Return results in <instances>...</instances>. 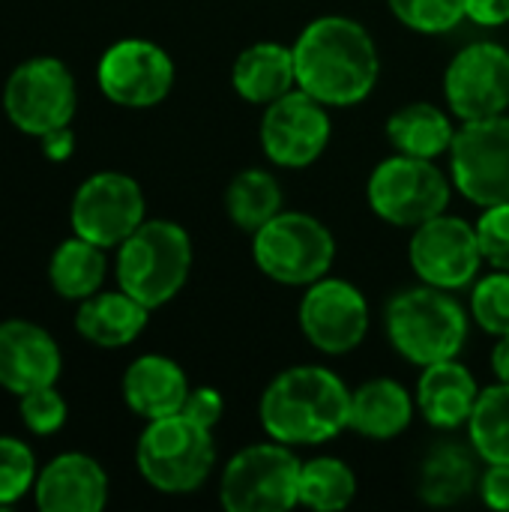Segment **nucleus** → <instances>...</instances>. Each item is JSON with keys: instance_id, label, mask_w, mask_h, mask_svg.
<instances>
[{"instance_id": "obj_1", "label": "nucleus", "mask_w": 509, "mask_h": 512, "mask_svg": "<svg viewBox=\"0 0 509 512\" xmlns=\"http://www.w3.org/2000/svg\"><path fill=\"white\" fill-rule=\"evenodd\" d=\"M297 87L324 105L348 108L363 102L381 75L369 30L345 15H324L306 24L294 42Z\"/></svg>"}, {"instance_id": "obj_2", "label": "nucleus", "mask_w": 509, "mask_h": 512, "mask_svg": "<svg viewBox=\"0 0 509 512\" xmlns=\"http://www.w3.org/2000/svg\"><path fill=\"white\" fill-rule=\"evenodd\" d=\"M351 393L324 366H294L279 372L258 405L267 438L279 444H324L348 429Z\"/></svg>"}, {"instance_id": "obj_3", "label": "nucleus", "mask_w": 509, "mask_h": 512, "mask_svg": "<svg viewBox=\"0 0 509 512\" xmlns=\"http://www.w3.org/2000/svg\"><path fill=\"white\" fill-rule=\"evenodd\" d=\"M387 336L414 366L453 360L468 339V315L450 291L435 285L405 288L387 306Z\"/></svg>"}, {"instance_id": "obj_4", "label": "nucleus", "mask_w": 509, "mask_h": 512, "mask_svg": "<svg viewBox=\"0 0 509 512\" xmlns=\"http://www.w3.org/2000/svg\"><path fill=\"white\" fill-rule=\"evenodd\" d=\"M192 267L189 234L168 219L141 222L117 252V282L147 309H159L180 294Z\"/></svg>"}, {"instance_id": "obj_5", "label": "nucleus", "mask_w": 509, "mask_h": 512, "mask_svg": "<svg viewBox=\"0 0 509 512\" xmlns=\"http://www.w3.org/2000/svg\"><path fill=\"white\" fill-rule=\"evenodd\" d=\"M135 462L141 477L162 495H189L207 483L216 465L213 429L183 414L147 420Z\"/></svg>"}, {"instance_id": "obj_6", "label": "nucleus", "mask_w": 509, "mask_h": 512, "mask_svg": "<svg viewBox=\"0 0 509 512\" xmlns=\"http://www.w3.org/2000/svg\"><path fill=\"white\" fill-rule=\"evenodd\" d=\"M258 270L279 285H312L336 261V240L324 222L309 213H276L252 234Z\"/></svg>"}, {"instance_id": "obj_7", "label": "nucleus", "mask_w": 509, "mask_h": 512, "mask_svg": "<svg viewBox=\"0 0 509 512\" xmlns=\"http://www.w3.org/2000/svg\"><path fill=\"white\" fill-rule=\"evenodd\" d=\"M300 459L288 444H252L222 471L219 501L228 512H285L300 504Z\"/></svg>"}, {"instance_id": "obj_8", "label": "nucleus", "mask_w": 509, "mask_h": 512, "mask_svg": "<svg viewBox=\"0 0 509 512\" xmlns=\"http://www.w3.org/2000/svg\"><path fill=\"white\" fill-rule=\"evenodd\" d=\"M366 195L384 222L396 228H417L447 210L450 183L432 159L399 153L372 171Z\"/></svg>"}, {"instance_id": "obj_9", "label": "nucleus", "mask_w": 509, "mask_h": 512, "mask_svg": "<svg viewBox=\"0 0 509 512\" xmlns=\"http://www.w3.org/2000/svg\"><path fill=\"white\" fill-rule=\"evenodd\" d=\"M456 189L480 207L509 201V117L465 120L450 144Z\"/></svg>"}, {"instance_id": "obj_10", "label": "nucleus", "mask_w": 509, "mask_h": 512, "mask_svg": "<svg viewBox=\"0 0 509 512\" xmlns=\"http://www.w3.org/2000/svg\"><path fill=\"white\" fill-rule=\"evenodd\" d=\"M75 102L72 72L54 57H33L21 63L3 87L6 117L15 129L36 138L69 126Z\"/></svg>"}, {"instance_id": "obj_11", "label": "nucleus", "mask_w": 509, "mask_h": 512, "mask_svg": "<svg viewBox=\"0 0 509 512\" xmlns=\"http://www.w3.org/2000/svg\"><path fill=\"white\" fill-rule=\"evenodd\" d=\"M144 222V192L120 171H99L72 198V231L102 249L120 246Z\"/></svg>"}, {"instance_id": "obj_12", "label": "nucleus", "mask_w": 509, "mask_h": 512, "mask_svg": "<svg viewBox=\"0 0 509 512\" xmlns=\"http://www.w3.org/2000/svg\"><path fill=\"white\" fill-rule=\"evenodd\" d=\"M330 144L327 105L306 90H288L267 105L261 117V147L279 168H306Z\"/></svg>"}, {"instance_id": "obj_13", "label": "nucleus", "mask_w": 509, "mask_h": 512, "mask_svg": "<svg viewBox=\"0 0 509 512\" xmlns=\"http://www.w3.org/2000/svg\"><path fill=\"white\" fill-rule=\"evenodd\" d=\"M408 255L420 282L444 291L471 285L483 264L477 228L447 213L414 228Z\"/></svg>"}, {"instance_id": "obj_14", "label": "nucleus", "mask_w": 509, "mask_h": 512, "mask_svg": "<svg viewBox=\"0 0 509 512\" xmlns=\"http://www.w3.org/2000/svg\"><path fill=\"white\" fill-rule=\"evenodd\" d=\"M444 96L459 120H486L509 105V51L498 42L462 48L444 72Z\"/></svg>"}, {"instance_id": "obj_15", "label": "nucleus", "mask_w": 509, "mask_h": 512, "mask_svg": "<svg viewBox=\"0 0 509 512\" xmlns=\"http://www.w3.org/2000/svg\"><path fill=\"white\" fill-rule=\"evenodd\" d=\"M300 330L324 354H351L369 330L366 297L345 279H318L300 300Z\"/></svg>"}, {"instance_id": "obj_16", "label": "nucleus", "mask_w": 509, "mask_h": 512, "mask_svg": "<svg viewBox=\"0 0 509 512\" xmlns=\"http://www.w3.org/2000/svg\"><path fill=\"white\" fill-rule=\"evenodd\" d=\"M96 78L111 102L123 108H153L174 87V63L147 39H123L102 54Z\"/></svg>"}, {"instance_id": "obj_17", "label": "nucleus", "mask_w": 509, "mask_h": 512, "mask_svg": "<svg viewBox=\"0 0 509 512\" xmlns=\"http://www.w3.org/2000/svg\"><path fill=\"white\" fill-rule=\"evenodd\" d=\"M60 378V348L36 324L12 318L0 324V387L21 396Z\"/></svg>"}, {"instance_id": "obj_18", "label": "nucleus", "mask_w": 509, "mask_h": 512, "mask_svg": "<svg viewBox=\"0 0 509 512\" xmlns=\"http://www.w3.org/2000/svg\"><path fill=\"white\" fill-rule=\"evenodd\" d=\"M33 495L45 512H99L108 501V477L96 459L63 453L42 468Z\"/></svg>"}, {"instance_id": "obj_19", "label": "nucleus", "mask_w": 509, "mask_h": 512, "mask_svg": "<svg viewBox=\"0 0 509 512\" xmlns=\"http://www.w3.org/2000/svg\"><path fill=\"white\" fill-rule=\"evenodd\" d=\"M480 399V387L474 375L453 360H441L432 366H423L420 384H417V408L435 429H459L471 420L474 405Z\"/></svg>"}, {"instance_id": "obj_20", "label": "nucleus", "mask_w": 509, "mask_h": 512, "mask_svg": "<svg viewBox=\"0 0 509 512\" xmlns=\"http://www.w3.org/2000/svg\"><path fill=\"white\" fill-rule=\"evenodd\" d=\"M189 390L192 387L183 369L159 354L138 357L123 375V399L144 420H162L180 414Z\"/></svg>"}, {"instance_id": "obj_21", "label": "nucleus", "mask_w": 509, "mask_h": 512, "mask_svg": "<svg viewBox=\"0 0 509 512\" xmlns=\"http://www.w3.org/2000/svg\"><path fill=\"white\" fill-rule=\"evenodd\" d=\"M414 420V399L411 393L393 378L366 381L351 393L348 429L372 441L399 438Z\"/></svg>"}, {"instance_id": "obj_22", "label": "nucleus", "mask_w": 509, "mask_h": 512, "mask_svg": "<svg viewBox=\"0 0 509 512\" xmlns=\"http://www.w3.org/2000/svg\"><path fill=\"white\" fill-rule=\"evenodd\" d=\"M231 84L237 96L252 105H270L297 84L294 48L279 42H255L237 54L231 69Z\"/></svg>"}, {"instance_id": "obj_23", "label": "nucleus", "mask_w": 509, "mask_h": 512, "mask_svg": "<svg viewBox=\"0 0 509 512\" xmlns=\"http://www.w3.org/2000/svg\"><path fill=\"white\" fill-rule=\"evenodd\" d=\"M147 315L150 309L120 288L81 300L75 327L96 348H123L141 336V330L147 327Z\"/></svg>"}, {"instance_id": "obj_24", "label": "nucleus", "mask_w": 509, "mask_h": 512, "mask_svg": "<svg viewBox=\"0 0 509 512\" xmlns=\"http://www.w3.org/2000/svg\"><path fill=\"white\" fill-rule=\"evenodd\" d=\"M477 483V450L471 453L465 444L441 441L426 453L420 465L417 492L429 507H453L465 501L477 489Z\"/></svg>"}, {"instance_id": "obj_25", "label": "nucleus", "mask_w": 509, "mask_h": 512, "mask_svg": "<svg viewBox=\"0 0 509 512\" xmlns=\"http://www.w3.org/2000/svg\"><path fill=\"white\" fill-rule=\"evenodd\" d=\"M387 138L405 156L438 159L441 153H450L456 129L438 105L411 102V105H402L399 111L390 114Z\"/></svg>"}, {"instance_id": "obj_26", "label": "nucleus", "mask_w": 509, "mask_h": 512, "mask_svg": "<svg viewBox=\"0 0 509 512\" xmlns=\"http://www.w3.org/2000/svg\"><path fill=\"white\" fill-rule=\"evenodd\" d=\"M48 279L51 288L66 297V300H87L90 294L99 291L102 279H105V255L102 246L84 240V237H72L66 243H60L51 255L48 264Z\"/></svg>"}, {"instance_id": "obj_27", "label": "nucleus", "mask_w": 509, "mask_h": 512, "mask_svg": "<svg viewBox=\"0 0 509 512\" xmlns=\"http://www.w3.org/2000/svg\"><path fill=\"white\" fill-rule=\"evenodd\" d=\"M225 210L240 231L255 234L276 213H282V186L270 171L246 168L231 180L225 192Z\"/></svg>"}, {"instance_id": "obj_28", "label": "nucleus", "mask_w": 509, "mask_h": 512, "mask_svg": "<svg viewBox=\"0 0 509 512\" xmlns=\"http://www.w3.org/2000/svg\"><path fill=\"white\" fill-rule=\"evenodd\" d=\"M471 447L486 465H509V384L483 390L468 420Z\"/></svg>"}, {"instance_id": "obj_29", "label": "nucleus", "mask_w": 509, "mask_h": 512, "mask_svg": "<svg viewBox=\"0 0 509 512\" xmlns=\"http://www.w3.org/2000/svg\"><path fill=\"white\" fill-rule=\"evenodd\" d=\"M357 495L354 471L333 456L312 459L300 468V504L315 512L345 510Z\"/></svg>"}, {"instance_id": "obj_30", "label": "nucleus", "mask_w": 509, "mask_h": 512, "mask_svg": "<svg viewBox=\"0 0 509 512\" xmlns=\"http://www.w3.org/2000/svg\"><path fill=\"white\" fill-rule=\"evenodd\" d=\"M393 15L417 33H447L465 15V0H387Z\"/></svg>"}, {"instance_id": "obj_31", "label": "nucleus", "mask_w": 509, "mask_h": 512, "mask_svg": "<svg viewBox=\"0 0 509 512\" xmlns=\"http://www.w3.org/2000/svg\"><path fill=\"white\" fill-rule=\"evenodd\" d=\"M471 312L474 321L492 333V336H507L509 333V270H498L486 279L477 282L471 294Z\"/></svg>"}, {"instance_id": "obj_32", "label": "nucleus", "mask_w": 509, "mask_h": 512, "mask_svg": "<svg viewBox=\"0 0 509 512\" xmlns=\"http://www.w3.org/2000/svg\"><path fill=\"white\" fill-rule=\"evenodd\" d=\"M36 486V462L27 444L15 438H0V504L18 501Z\"/></svg>"}, {"instance_id": "obj_33", "label": "nucleus", "mask_w": 509, "mask_h": 512, "mask_svg": "<svg viewBox=\"0 0 509 512\" xmlns=\"http://www.w3.org/2000/svg\"><path fill=\"white\" fill-rule=\"evenodd\" d=\"M21 420L33 435H51L66 423V402L63 396L54 390V384L48 387H36L30 393H21Z\"/></svg>"}, {"instance_id": "obj_34", "label": "nucleus", "mask_w": 509, "mask_h": 512, "mask_svg": "<svg viewBox=\"0 0 509 512\" xmlns=\"http://www.w3.org/2000/svg\"><path fill=\"white\" fill-rule=\"evenodd\" d=\"M474 228L483 261H489L495 270H509V201L483 207V216Z\"/></svg>"}, {"instance_id": "obj_35", "label": "nucleus", "mask_w": 509, "mask_h": 512, "mask_svg": "<svg viewBox=\"0 0 509 512\" xmlns=\"http://www.w3.org/2000/svg\"><path fill=\"white\" fill-rule=\"evenodd\" d=\"M222 411H225V402H222L219 390H213V387H195V390H189L180 414L189 417V420H195L204 429H213L222 420Z\"/></svg>"}, {"instance_id": "obj_36", "label": "nucleus", "mask_w": 509, "mask_h": 512, "mask_svg": "<svg viewBox=\"0 0 509 512\" xmlns=\"http://www.w3.org/2000/svg\"><path fill=\"white\" fill-rule=\"evenodd\" d=\"M480 495L492 510L509 512V465H489L480 480Z\"/></svg>"}, {"instance_id": "obj_37", "label": "nucleus", "mask_w": 509, "mask_h": 512, "mask_svg": "<svg viewBox=\"0 0 509 512\" xmlns=\"http://www.w3.org/2000/svg\"><path fill=\"white\" fill-rule=\"evenodd\" d=\"M465 15L483 27H501L509 21V0H465Z\"/></svg>"}, {"instance_id": "obj_38", "label": "nucleus", "mask_w": 509, "mask_h": 512, "mask_svg": "<svg viewBox=\"0 0 509 512\" xmlns=\"http://www.w3.org/2000/svg\"><path fill=\"white\" fill-rule=\"evenodd\" d=\"M42 144H45V150H48L51 159H66L69 150H72V132L66 126L63 129H54V132L42 135Z\"/></svg>"}, {"instance_id": "obj_39", "label": "nucleus", "mask_w": 509, "mask_h": 512, "mask_svg": "<svg viewBox=\"0 0 509 512\" xmlns=\"http://www.w3.org/2000/svg\"><path fill=\"white\" fill-rule=\"evenodd\" d=\"M492 369H495L498 381L509 384V333L507 336H498V345L492 351Z\"/></svg>"}]
</instances>
